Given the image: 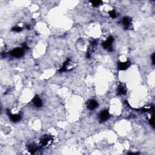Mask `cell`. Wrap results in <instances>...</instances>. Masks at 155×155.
<instances>
[{
  "mask_svg": "<svg viewBox=\"0 0 155 155\" xmlns=\"http://www.w3.org/2000/svg\"><path fill=\"white\" fill-rule=\"evenodd\" d=\"M52 138L50 136H43L41 139V144L42 146H47L52 142Z\"/></svg>",
  "mask_w": 155,
  "mask_h": 155,
  "instance_id": "obj_3",
  "label": "cell"
},
{
  "mask_svg": "<svg viewBox=\"0 0 155 155\" xmlns=\"http://www.w3.org/2000/svg\"><path fill=\"white\" fill-rule=\"evenodd\" d=\"M96 44H97V41H96V40H93V41L91 42V45H92V46L96 45Z\"/></svg>",
  "mask_w": 155,
  "mask_h": 155,
  "instance_id": "obj_18",
  "label": "cell"
},
{
  "mask_svg": "<svg viewBox=\"0 0 155 155\" xmlns=\"http://www.w3.org/2000/svg\"><path fill=\"white\" fill-rule=\"evenodd\" d=\"M99 116V119L101 121L105 122L109 119L110 114L107 110H102L100 113Z\"/></svg>",
  "mask_w": 155,
  "mask_h": 155,
  "instance_id": "obj_4",
  "label": "cell"
},
{
  "mask_svg": "<svg viewBox=\"0 0 155 155\" xmlns=\"http://www.w3.org/2000/svg\"><path fill=\"white\" fill-rule=\"evenodd\" d=\"M23 47H24V48H25L26 49H28V47L26 46V44H23Z\"/></svg>",
  "mask_w": 155,
  "mask_h": 155,
  "instance_id": "obj_19",
  "label": "cell"
},
{
  "mask_svg": "<svg viewBox=\"0 0 155 155\" xmlns=\"http://www.w3.org/2000/svg\"><path fill=\"white\" fill-rule=\"evenodd\" d=\"M152 63H153V64H155V53H153V54L152 55Z\"/></svg>",
  "mask_w": 155,
  "mask_h": 155,
  "instance_id": "obj_17",
  "label": "cell"
},
{
  "mask_svg": "<svg viewBox=\"0 0 155 155\" xmlns=\"http://www.w3.org/2000/svg\"><path fill=\"white\" fill-rule=\"evenodd\" d=\"M87 108L89 110H93L94 109L97 108L98 106V103L97 102V101H95V100L90 99L89 101H88L87 104Z\"/></svg>",
  "mask_w": 155,
  "mask_h": 155,
  "instance_id": "obj_5",
  "label": "cell"
},
{
  "mask_svg": "<svg viewBox=\"0 0 155 155\" xmlns=\"http://www.w3.org/2000/svg\"><path fill=\"white\" fill-rule=\"evenodd\" d=\"M38 147H36L35 145L34 144H32V145H30V146H29V148H28V150H29V152H30L31 154H33V153H35V152H36V151L38 150Z\"/></svg>",
  "mask_w": 155,
  "mask_h": 155,
  "instance_id": "obj_12",
  "label": "cell"
},
{
  "mask_svg": "<svg viewBox=\"0 0 155 155\" xmlns=\"http://www.w3.org/2000/svg\"><path fill=\"white\" fill-rule=\"evenodd\" d=\"M33 102L34 105H35L36 107H40L42 106V101H41V99L38 97V96H35V97L34 98L33 100Z\"/></svg>",
  "mask_w": 155,
  "mask_h": 155,
  "instance_id": "obj_9",
  "label": "cell"
},
{
  "mask_svg": "<svg viewBox=\"0 0 155 155\" xmlns=\"http://www.w3.org/2000/svg\"><path fill=\"white\" fill-rule=\"evenodd\" d=\"M12 30H13V31H15V32H19L21 31L22 28L19 27H18V26H16L12 29Z\"/></svg>",
  "mask_w": 155,
  "mask_h": 155,
  "instance_id": "obj_15",
  "label": "cell"
},
{
  "mask_svg": "<svg viewBox=\"0 0 155 155\" xmlns=\"http://www.w3.org/2000/svg\"><path fill=\"white\" fill-rule=\"evenodd\" d=\"M127 93V90H126V87L124 85H119L118 88V94L119 95H123L126 94Z\"/></svg>",
  "mask_w": 155,
  "mask_h": 155,
  "instance_id": "obj_8",
  "label": "cell"
},
{
  "mask_svg": "<svg viewBox=\"0 0 155 155\" xmlns=\"http://www.w3.org/2000/svg\"><path fill=\"white\" fill-rule=\"evenodd\" d=\"M9 116L10 118V119L14 122L19 121L21 119V115L20 114H12L9 113Z\"/></svg>",
  "mask_w": 155,
  "mask_h": 155,
  "instance_id": "obj_10",
  "label": "cell"
},
{
  "mask_svg": "<svg viewBox=\"0 0 155 155\" xmlns=\"http://www.w3.org/2000/svg\"><path fill=\"white\" fill-rule=\"evenodd\" d=\"M70 59H68L64 63V64H63V66L61 67V68L59 69V72H64L66 71V70H67L68 65H69V64H70V63H70Z\"/></svg>",
  "mask_w": 155,
  "mask_h": 155,
  "instance_id": "obj_11",
  "label": "cell"
},
{
  "mask_svg": "<svg viewBox=\"0 0 155 155\" xmlns=\"http://www.w3.org/2000/svg\"><path fill=\"white\" fill-rule=\"evenodd\" d=\"M149 121L150 125H152V127H154V115H152V118H150Z\"/></svg>",
  "mask_w": 155,
  "mask_h": 155,
  "instance_id": "obj_16",
  "label": "cell"
},
{
  "mask_svg": "<svg viewBox=\"0 0 155 155\" xmlns=\"http://www.w3.org/2000/svg\"><path fill=\"white\" fill-rule=\"evenodd\" d=\"M114 41V39L112 36H110L108 38V40L106 41H105L103 44H102V47H104V49H108L109 51L112 50V48H111V46H112V42Z\"/></svg>",
  "mask_w": 155,
  "mask_h": 155,
  "instance_id": "obj_2",
  "label": "cell"
},
{
  "mask_svg": "<svg viewBox=\"0 0 155 155\" xmlns=\"http://www.w3.org/2000/svg\"><path fill=\"white\" fill-rule=\"evenodd\" d=\"M122 23L124 27L126 29H129L131 24V18L128 16H125L122 19Z\"/></svg>",
  "mask_w": 155,
  "mask_h": 155,
  "instance_id": "obj_7",
  "label": "cell"
},
{
  "mask_svg": "<svg viewBox=\"0 0 155 155\" xmlns=\"http://www.w3.org/2000/svg\"><path fill=\"white\" fill-rule=\"evenodd\" d=\"M90 2H91V5H92L93 7H98V6H100L101 4H102V1H98H98H96V0H95V1H91Z\"/></svg>",
  "mask_w": 155,
  "mask_h": 155,
  "instance_id": "obj_13",
  "label": "cell"
},
{
  "mask_svg": "<svg viewBox=\"0 0 155 155\" xmlns=\"http://www.w3.org/2000/svg\"><path fill=\"white\" fill-rule=\"evenodd\" d=\"M110 16L112 18H115L117 16V13L114 10H112L109 12Z\"/></svg>",
  "mask_w": 155,
  "mask_h": 155,
  "instance_id": "obj_14",
  "label": "cell"
},
{
  "mask_svg": "<svg viewBox=\"0 0 155 155\" xmlns=\"http://www.w3.org/2000/svg\"><path fill=\"white\" fill-rule=\"evenodd\" d=\"M10 54L11 55L13 56V57H15V58H21L24 55V51H23L22 49L16 48L15 49L13 50L10 52Z\"/></svg>",
  "mask_w": 155,
  "mask_h": 155,
  "instance_id": "obj_1",
  "label": "cell"
},
{
  "mask_svg": "<svg viewBox=\"0 0 155 155\" xmlns=\"http://www.w3.org/2000/svg\"><path fill=\"white\" fill-rule=\"evenodd\" d=\"M130 64H131V63L129 61H126L124 62V63L119 62L118 63V68L120 70H125L130 66Z\"/></svg>",
  "mask_w": 155,
  "mask_h": 155,
  "instance_id": "obj_6",
  "label": "cell"
}]
</instances>
